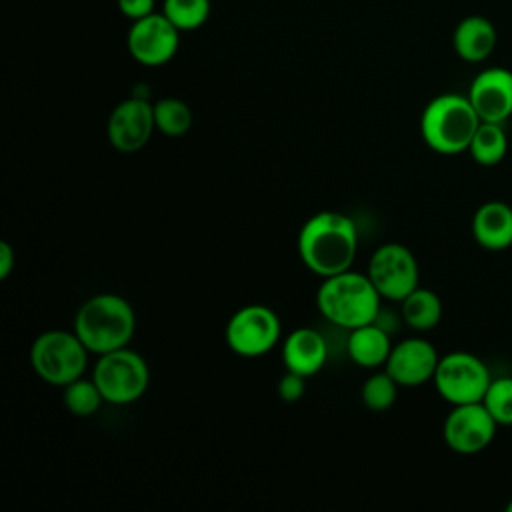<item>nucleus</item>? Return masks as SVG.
Returning a JSON list of instances; mask_svg holds the SVG:
<instances>
[{
  "label": "nucleus",
  "mask_w": 512,
  "mask_h": 512,
  "mask_svg": "<svg viewBox=\"0 0 512 512\" xmlns=\"http://www.w3.org/2000/svg\"><path fill=\"white\" fill-rule=\"evenodd\" d=\"M296 246L302 264L312 274L328 278L352 268L358 252V230L350 216L322 210L302 224Z\"/></svg>",
  "instance_id": "nucleus-1"
},
{
  "label": "nucleus",
  "mask_w": 512,
  "mask_h": 512,
  "mask_svg": "<svg viewBox=\"0 0 512 512\" xmlns=\"http://www.w3.org/2000/svg\"><path fill=\"white\" fill-rule=\"evenodd\" d=\"M72 330L90 354L100 356L130 344L136 332V314L126 298L102 292L80 304Z\"/></svg>",
  "instance_id": "nucleus-2"
},
{
  "label": "nucleus",
  "mask_w": 512,
  "mask_h": 512,
  "mask_svg": "<svg viewBox=\"0 0 512 512\" xmlns=\"http://www.w3.org/2000/svg\"><path fill=\"white\" fill-rule=\"evenodd\" d=\"M382 296L370 282L366 272H354L352 268L328 278L316 292V306L320 314L346 330L376 322L380 314Z\"/></svg>",
  "instance_id": "nucleus-3"
},
{
  "label": "nucleus",
  "mask_w": 512,
  "mask_h": 512,
  "mask_svg": "<svg viewBox=\"0 0 512 512\" xmlns=\"http://www.w3.org/2000/svg\"><path fill=\"white\" fill-rule=\"evenodd\" d=\"M480 122L482 120L468 96L446 92L434 96L424 106L420 116V134L430 150L444 156H454L468 152Z\"/></svg>",
  "instance_id": "nucleus-4"
},
{
  "label": "nucleus",
  "mask_w": 512,
  "mask_h": 512,
  "mask_svg": "<svg viewBox=\"0 0 512 512\" xmlns=\"http://www.w3.org/2000/svg\"><path fill=\"white\" fill-rule=\"evenodd\" d=\"M88 354L74 330H46L30 346V366L42 382L64 388L84 376Z\"/></svg>",
  "instance_id": "nucleus-5"
},
{
  "label": "nucleus",
  "mask_w": 512,
  "mask_h": 512,
  "mask_svg": "<svg viewBox=\"0 0 512 512\" xmlns=\"http://www.w3.org/2000/svg\"><path fill=\"white\" fill-rule=\"evenodd\" d=\"M92 380L104 402L126 406L144 396L150 384L148 362L132 348L124 346L96 358Z\"/></svg>",
  "instance_id": "nucleus-6"
},
{
  "label": "nucleus",
  "mask_w": 512,
  "mask_h": 512,
  "mask_svg": "<svg viewBox=\"0 0 512 512\" xmlns=\"http://www.w3.org/2000/svg\"><path fill=\"white\" fill-rule=\"evenodd\" d=\"M492 374L488 366L472 352L454 350L440 356L432 384L436 392L450 404L482 402Z\"/></svg>",
  "instance_id": "nucleus-7"
},
{
  "label": "nucleus",
  "mask_w": 512,
  "mask_h": 512,
  "mask_svg": "<svg viewBox=\"0 0 512 512\" xmlns=\"http://www.w3.org/2000/svg\"><path fill=\"white\" fill-rule=\"evenodd\" d=\"M282 324L278 314L264 304H246L238 308L224 328L228 348L242 358L268 354L280 340Z\"/></svg>",
  "instance_id": "nucleus-8"
},
{
  "label": "nucleus",
  "mask_w": 512,
  "mask_h": 512,
  "mask_svg": "<svg viewBox=\"0 0 512 512\" xmlns=\"http://www.w3.org/2000/svg\"><path fill=\"white\" fill-rule=\"evenodd\" d=\"M370 282L384 300L400 302L420 284L418 260L410 248L400 242H386L378 246L366 270Z\"/></svg>",
  "instance_id": "nucleus-9"
},
{
  "label": "nucleus",
  "mask_w": 512,
  "mask_h": 512,
  "mask_svg": "<svg viewBox=\"0 0 512 512\" xmlns=\"http://www.w3.org/2000/svg\"><path fill=\"white\" fill-rule=\"evenodd\" d=\"M498 430V422L492 418L482 402L456 404L446 414L442 424V438L446 446L462 456L484 452Z\"/></svg>",
  "instance_id": "nucleus-10"
},
{
  "label": "nucleus",
  "mask_w": 512,
  "mask_h": 512,
  "mask_svg": "<svg viewBox=\"0 0 512 512\" xmlns=\"http://www.w3.org/2000/svg\"><path fill=\"white\" fill-rule=\"evenodd\" d=\"M180 46V30L162 14L154 12L134 20L126 34V48L130 56L148 68L170 62Z\"/></svg>",
  "instance_id": "nucleus-11"
},
{
  "label": "nucleus",
  "mask_w": 512,
  "mask_h": 512,
  "mask_svg": "<svg viewBox=\"0 0 512 512\" xmlns=\"http://www.w3.org/2000/svg\"><path fill=\"white\" fill-rule=\"evenodd\" d=\"M154 130V104L142 96H130L118 102L106 122L110 146L124 154L142 150Z\"/></svg>",
  "instance_id": "nucleus-12"
},
{
  "label": "nucleus",
  "mask_w": 512,
  "mask_h": 512,
  "mask_svg": "<svg viewBox=\"0 0 512 512\" xmlns=\"http://www.w3.org/2000/svg\"><path fill=\"white\" fill-rule=\"evenodd\" d=\"M438 360L440 356L432 342L412 336L392 346L384 370L398 382L400 388H416L434 378Z\"/></svg>",
  "instance_id": "nucleus-13"
},
{
  "label": "nucleus",
  "mask_w": 512,
  "mask_h": 512,
  "mask_svg": "<svg viewBox=\"0 0 512 512\" xmlns=\"http://www.w3.org/2000/svg\"><path fill=\"white\" fill-rule=\"evenodd\" d=\"M468 100L482 122H504L512 116V70L492 66L474 76Z\"/></svg>",
  "instance_id": "nucleus-14"
},
{
  "label": "nucleus",
  "mask_w": 512,
  "mask_h": 512,
  "mask_svg": "<svg viewBox=\"0 0 512 512\" xmlns=\"http://www.w3.org/2000/svg\"><path fill=\"white\" fill-rule=\"evenodd\" d=\"M282 364L286 370L304 378L318 374L328 358L324 336L308 326L292 330L282 342Z\"/></svg>",
  "instance_id": "nucleus-15"
},
{
  "label": "nucleus",
  "mask_w": 512,
  "mask_h": 512,
  "mask_svg": "<svg viewBox=\"0 0 512 512\" xmlns=\"http://www.w3.org/2000/svg\"><path fill=\"white\" fill-rule=\"evenodd\" d=\"M474 240L490 252H500L512 246V206L502 200L480 204L472 216Z\"/></svg>",
  "instance_id": "nucleus-16"
},
{
  "label": "nucleus",
  "mask_w": 512,
  "mask_h": 512,
  "mask_svg": "<svg viewBox=\"0 0 512 512\" xmlns=\"http://www.w3.org/2000/svg\"><path fill=\"white\" fill-rule=\"evenodd\" d=\"M498 32L486 16L472 14L462 18L452 34V46L460 60L478 64L484 62L496 48Z\"/></svg>",
  "instance_id": "nucleus-17"
},
{
  "label": "nucleus",
  "mask_w": 512,
  "mask_h": 512,
  "mask_svg": "<svg viewBox=\"0 0 512 512\" xmlns=\"http://www.w3.org/2000/svg\"><path fill=\"white\" fill-rule=\"evenodd\" d=\"M392 346L394 344L390 342L388 330L378 322H370V324L352 328L348 342H346L350 360L362 368L384 366L390 356Z\"/></svg>",
  "instance_id": "nucleus-18"
},
{
  "label": "nucleus",
  "mask_w": 512,
  "mask_h": 512,
  "mask_svg": "<svg viewBox=\"0 0 512 512\" xmlns=\"http://www.w3.org/2000/svg\"><path fill=\"white\" fill-rule=\"evenodd\" d=\"M400 316L408 328L428 332L442 320V300L434 290L418 286L400 300Z\"/></svg>",
  "instance_id": "nucleus-19"
},
{
  "label": "nucleus",
  "mask_w": 512,
  "mask_h": 512,
  "mask_svg": "<svg viewBox=\"0 0 512 512\" xmlns=\"http://www.w3.org/2000/svg\"><path fill=\"white\" fill-rule=\"evenodd\" d=\"M508 136L500 122H480L472 136L468 154L480 166H496L506 158Z\"/></svg>",
  "instance_id": "nucleus-20"
},
{
  "label": "nucleus",
  "mask_w": 512,
  "mask_h": 512,
  "mask_svg": "<svg viewBox=\"0 0 512 512\" xmlns=\"http://www.w3.org/2000/svg\"><path fill=\"white\" fill-rule=\"evenodd\" d=\"M192 110L180 98H160L154 102V124L156 130L164 136L178 138L184 136L192 128Z\"/></svg>",
  "instance_id": "nucleus-21"
},
{
  "label": "nucleus",
  "mask_w": 512,
  "mask_h": 512,
  "mask_svg": "<svg viewBox=\"0 0 512 512\" xmlns=\"http://www.w3.org/2000/svg\"><path fill=\"white\" fill-rule=\"evenodd\" d=\"M212 12L210 0H164L162 14L180 30L190 32L202 28Z\"/></svg>",
  "instance_id": "nucleus-22"
},
{
  "label": "nucleus",
  "mask_w": 512,
  "mask_h": 512,
  "mask_svg": "<svg viewBox=\"0 0 512 512\" xmlns=\"http://www.w3.org/2000/svg\"><path fill=\"white\" fill-rule=\"evenodd\" d=\"M62 402L66 406V410L74 416H80V418H86V416H92L104 402L96 382L90 378H78L70 384H66L62 388Z\"/></svg>",
  "instance_id": "nucleus-23"
},
{
  "label": "nucleus",
  "mask_w": 512,
  "mask_h": 512,
  "mask_svg": "<svg viewBox=\"0 0 512 512\" xmlns=\"http://www.w3.org/2000/svg\"><path fill=\"white\" fill-rule=\"evenodd\" d=\"M398 382L386 372H374L370 374L362 388H360V398H362V404L368 408V410H374V412H384L388 408L394 406L396 398H398Z\"/></svg>",
  "instance_id": "nucleus-24"
},
{
  "label": "nucleus",
  "mask_w": 512,
  "mask_h": 512,
  "mask_svg": "<svg viewBox=\"0 0 512 512\" xmlns=\"http://www.w3.org/2000/svg\"><path fill=\"white\" fill-rule=\"evenodd\" d=\"M482 404L488 408L498 426H512V376L492 378Z\"/></svg>",
  "instance_id": "nucleus-25"
},
{
  "label": "nucleus",
  "mask_w": 512,
  "mask_h": 512,
  "mask_svg": "<svg viewBox=\"0 0 512 512\" xmlns=\"http://www.w3.org/2000/svg\"><path fill=\"white\" fill-rule=\"evenodd\" d=\"M306 392V378L286 370L284 376L278 380V396L284 402H298Z\"/></svg>",
  "instance_id": "nucleus-26"
},
{
  "label": "nucleus",
  "mask_w": 512,
  "mask_h": 512,
  "mask_svg": "<svg viewBox=\"0 0 512 512\" xmlns=\"http://www.w3.org/2000/svg\"><path fill=\"white\" fill-rule=\"evenodd\" d=\"M116 6L120 10V14L124 18H128L130 22L140 20L144 16L154 14L156 10V0H116Z\"/></svg>",
  "instance_id": "nucleus-27"
},
{
  "label": "nucleus",
  "mask_w": 512,
  "mask_h": 512,
  "mask_svg": "<svg viewBox=\"0 0 512 512\" xmlns=\"http://www.w3.org/2000/svg\"><path fill=\"white\" fill-rule=\"evenodd\" d=\"M16 264V252L10 242L0 240V280H6Z\"/></svg>",
  "instance_id": "nucleus-28"
},
{
  "label": "nucleus",
  "mask_w": 512,
  "mask_h": 512,
  "mask_svg": "<svg viewBox=\"0 0 512 512\" xmlns=\"http://www.w3.org/2000/svg\"><path fill=\"white\" fill-rule=\"evenodd\" d=\"M506 510H508V512H512V500L506 504Z\"/></svg>",
  "instance_id": "nucleus-29"
}]
</instances>
